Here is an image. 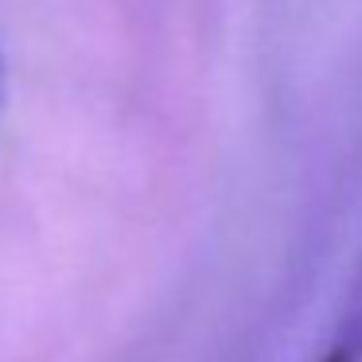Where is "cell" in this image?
Returning <instances> with one entry per match:
<instances>
[{"label":"cell","mask_w":362,"mask_h":362,"mask_svg":"<svg viewBox=\"0 0 362 362\" xmlns=\"http://www.w3.org/2000/svg\"><path fill=\"white\" fill-rule=\"evenodd\" d=\"M320 362H362V273L354 281V292L339 315L335 331H331V343Z\"/></svg>","instance_id":"1"},{"label":"cell","mask_w":362,"mask_h":362,"mask_svg":"<svg viewBox=\"0 0 362 362\" xmlns=\"http://www.w3.org/2000/svg\"><path fill=\"white\" fill-rule=\"evenodd\" d=\"M0 94H4V66H0Z\"/></svg>","instance_id":"2"}]
</instances>
